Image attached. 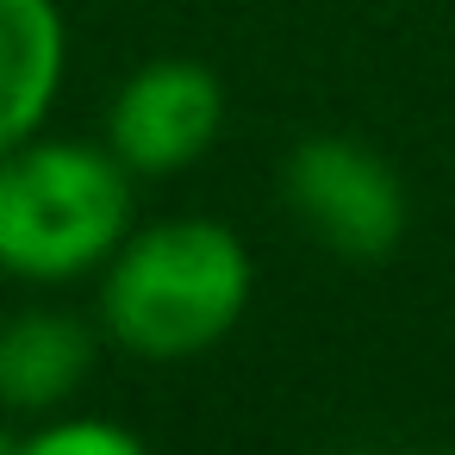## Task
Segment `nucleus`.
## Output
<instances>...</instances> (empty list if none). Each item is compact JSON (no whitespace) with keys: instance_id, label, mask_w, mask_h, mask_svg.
Returning <instances> with one entry per match:
<instances>
[{"instance_id":"7","label":"nucleus","mask_w":455,"mask_h":455,"mask_svg":"<svg viewBox=\"0 0 455 455\" xmlns=\"http://www.w3.org/2000/svg\"><path fill=\"white\" fill-rule=\"evenodd\" d=\"M13 455H150V443L138 430H125L119 418H94V411H51L32 418L26 436H13Z\"/></svg>"},{"instance_id":"3","label":"nucleus","mask_w":455,"mask_h":455,"mask_svg":"<svg viewBox=\"0 0 455 455\" xmlns=\"http://www.w3.org/2000/svg\"><path fill=\"white\" fill-rule=\"evenodd\" d=\"M287 212L343 262H380L399 250L411 206L399 169L362 138H306L281 163Z\"/></svg>"},{"instance_id":"10","label":"nucleus","mask_w":455,"mask_h":455,"mask_svg":"<svg viewBox=\"0 0 455 455\" xmlns=\"http://www.w3.org/2000/svg\"><path fill=\"white\" fill-rule=\"evenodd\" d=\"M443 455H455V449H443Z\"/></svg>"},{"instance_id":"6","label":"nucleus","mask_w":455,"mask_h":455,"mask_svg":"<svg viewBox=\"0 0 455 455\" xmlns=\"http://www.w3.org/2000/svg\"><path fill=\"white\" fill-rule=\"evenodd\" d=\"M69 82V20L57 0H0V156L51 125Z\"/></svg>"},{"instance_id":"5","label":"nucleus","mask_w":455,"mask_h":455,"mask_svg":"<svg viewBox=\"0 0 455 455\" xmlns=\"http://www.w3.org/2000/svg\"><path fill=\"white\" fill-rule=\"evenodd\" d=\"M100 324L63 306H20L0 318V411L13 418H51L63 411L94 362H100Z\"/></svg>"},{"instance_id":"9","label":"nucleus","mask_w":455,"mask_h":455,"mask_svg":"<svg viewBox=\"0 0 455 455\" xmlns=\"http://www.w3.org/2000/svg\"><path fill=\"white\" fill-rule=\"evenodd\" d=\"M0 455H13V436H7V430H0Z\"/></svg>"},{"instance_id":"8","label":"nucleus","mask_w":455,"mask_h":455,"mask_svg":"<svg viewBox=\"0 0 455 455\" xmlns=\"http://www.w3.org/2000/svg\"><path fill=\"white\" fill-rule=\"evenodd\" d=\"M318 455H368V449H318Z\"/></svg>"},{"instance_id":"1","label":"nucleus","mask_w":455,"mask_h":455,"mask_svg":"<svg viewBox=\"0 0 455 455\" xmlns=\"http://www.w3.org/2000/svg\"><path fill=\"white\" fill-rule=\"evenodd\" d=\"M256 299L250 243L200 212L132 225L94 275V324L132 362H194L219 349Z\"/></svg>"},{"instance_id":"4","label":"nucleus","mask_w":455,"mask_h":455,"mask_svg":"<svg viewBox=\"0 0 455 455\" xmlns=\"http://www.w3.org/2000/svg\"><path fill=\"white\" fill-rule=\"evenodd\" d=\"M225 132V88L194 57H156L138 63L119 94L107 100L100 144L132 169V181H175Z\"/></svg>"},{"instance_id":"2","label":"nucleus","mask_w":455,"mask_h":455,"mask_svg":"<svg viewBox=\"0 0 455 455\" xmlns=\"http://www.w3.org/2000/svg\"><path fill=\"white\" fill-rule=\"evenodd\" d=\"M138 225V181L100 138L32 132L0 156V275L20 287H76Z\"/></svg>"}]
</instances>
